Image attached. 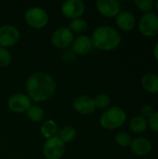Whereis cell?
<instances>
[{
    "mask_svg": "<svg viewBox=\"0 0 158 159\" xmlns=\"http://www.w3.org/2000/svg\"><path fill=\"white\" fill-rule=\"evenodd\" d=\"M74 110L80 115H90L96 110L92 98L88 95H79L73 102Z\"/></svg>",
    "mask_w": 158,
    "mask_h": 159,
    "instance_id": "7c38bea8",
    "label": "cell"
},
{
    "mask_svg": "<svg viewBox=\"0 0 158 159\" xmlns=\"http://www.w3.org/2000/svg\"><path fill=\"white\" fill-rule=\"evenodd\" d=\"M95 5L97 10L107 18L116 17L121 11L120 3L116 0H97Z\"/></svg>",
    "mask_w": 158,
    "mask_h": 159,
    "instance_id": "8fae6325",
    "label": "cell"
},
{
    "mask_svg": "<svg viewBox=\"0 0 158 159\" xmlns=\"http://www.w3.org/2000/svg\"><path fill=\"white\" fill-rule=\"evenodd\" d=\"M25 22L32 28L42 29L49 20V17L46 9L40 7H32L24 13Z\"/></svg>",
    "mask_w": 158,
    "mask_h": 159,
    "instance_id": "277c9868",
    "label": "cell"
},
{
    "mask_svg": "<svg viewBox=\"0 0 158 159\" xmlns=\"http://www.w3.org/2000/svg\"><path fill=\"white\" fill-rule=\"evenodd\" d=\"M139 29L142 34L146 37H153L158 34V15L155 12L144 13L139 22Z\"/></svg>",
    "mask_w": 158,
    "mask_h": 159,
    "instance_id": "52a82bcc",
    "label": "cell"
},
{
    "mask_svg": "<svg viewBox=\"0 0 158 159\" xmlns=\"http://www.w3.org/2000/svg\"><path fill=\"white\" fill-rule=\"evenodd\" d=\"M42 152L47 159H61L65 153V143L59 136H55L46 141Z\"/></svg>",
    "mask_w": 158,
    "mask_h": 159,
    "instance_id": "5b68a950",
    "label": "cell"
},
{
    "mask_svg": "<svg viewBox=\"0 0 158 159\" xmlns=\"http://www.w3.org/2000/svg\"><path fill=\"white\" fill-rule=\"evenodd\" d=\"M56 82L47 73H33L26 81L27 96L31 101L43 102L49 100L56 91Z\"/></svg>",
    "mask_w": 158,
    "mask_h": 159,
    "instance_id": "6da1fadb",
    "label": "cell"
},
{
    "mask_svg": "<svg viewBox=\"0 0 158 159\" xmlns=\"http://www.w3.org/2000/svg\"><path fill=\"white\" fill-rule=\"evenodd\" d=\"M26 114H27V117L33 122H41L45 116L44 110L37 105H31V107L28 109Z\"/></svg>",
    "mask_w": 158,
    "mask_h": 159,
    "instance_id": "ffe728a7",
    "label": "cell"
},
{
    "mask_svg": "<svg viewBox=\"0 0 158 159\" xmlns=\"http://www.w3.org/2000/svg\"><path fill=\"white\" fill-rule=\"evenodd\" d=\"M126 120V112L119 106H112L102 113L100 118V124L103 129L113 130L122 127Z\"/></svg>",
    "mask_w": 158,
    "mask_h": 159,
    "instance_id": "3957f363",
    "label": "cell"
},
{
    "mask_svg": "<svg viewBox=\"0 0 158 159\" xmlns=\"http://www.w3.org/2000/svg\"><path fill=\"white\" fill-rule=\"evenodd\" d=\"M148 127L155 132H158V111L155 112L151 117L147 119Z\"/></svg>",
    "mask_w": 158,
    "mask_h": 159,
    "instance_id": "484cf974",
    "label": "cell"
},
{
    "mask_svg": "<svg viewBox=\"0 0 158 159\" xmlns=\"http://www.w3.org/2000/svg\"><path fill=\"white\" fill-rule=\"evenodd\" d=\"M115 142L121 147H128L130 145L132 139H131L130 134H129L128 132L122 131L115 135Z\"/></svg>",
    "mask_w": 158,
    "mask_h": 159,
    "instance_id": "603a6c76",
    "label": "cell"
},
{
    "mask_svg": "<svg viewBox=\"0 0 158 159\" xmlns=\"http://www.w3.org/2000/svg\"><path fill=\"white\" fill-rule=\"evenodd\" d=\"M134 4L140 10L144 11L145 13L151 12L154 8V2L152 0H135Z\"/></svg>",
    "mask_w": 158,
    "mask_h": 159,
    "instance_id": "d4e9b609",
    "label": "cell"
},
{
    "mask_svg": "<svg viewBox=\"0 0 158 159\" xmlns=\"http://www.w3.org/2000/svg\"><path fill=\"white\" fill-rule=\"evenodd\" d=\"M130 148L133 154L139 157H143L148 155L152 150V143L150 140L144 137H138L132 140L130 143Z\"/></svg>",
    "mask_w": 158,
    "mask_h": 159,
    "instance_id": "9a60e30c",
    "label": "cell"
},
{
    "mask_svg": "<svg viewBox=\"0 0 158 159\" xmlns=\"http://www.w3.org/2000/svg\"><path fill=\"white\" fill-rule=\"evenodd\" d=\"M61 10L65 18L74 20L81 18L85 13L86 5L82 0H66L62 3Z\"/></svg>",
    "mask_w": 158,
    "mask_h": 159,
    "instance_id": "9c48e42d",
    "label": "cell"
},
{
    "mask_svg": "<svg viewBox=\"0 0 158 159\" xmlns=\"http://www.w3.org/2000/svg\"><path fill=\"white\" fill-rule=\"evenodd\" d=\"M156 9L158 10V0L156 1Z\"/></svg>",
    "mask_w": 158,
    "mask_h": 159,
    "instance_id": "f1b7e54d",
    "label": "cell"
},
{
    "mask_svg": "<svg viewBox=\"0 0 158 159\" xmlns=\"http://www.w3.org/2000/svg\"><path fill=\"white\" fill-rule=\"evenodd\" d=\"M11 61L12 56L9 50L5 48H0V67H7L11 63Z\"/></svg>",
    "mask_w": 158,
    "mask_h": 159,
    "instance_id": "cb8c5ba5",
    "label": "cell"
},
{
    "mask_svg": "<svg viewBox=\"0 0 158 159\" xmlns=\"http://www.w3.org/2000/svg\"><path fill=\"white\" fill-rule=\"evenodd\" d=\"M142 88L150 93H158V75L155 73H146L142 77Z\"/></svg>",
    "mask_w": 158,
    "mask_h": 159,
    "instance_id": "2e32d148",
    "label": "cell"
},
{
    "mask_svg": "<svg viewBox=\"0 0 158 159\" xmlns=\"http://www.w3.org/2000/svg\"><path fill=\"white\" fill-rule=\"evenodd\" d=\"M76 136H77V131L72 126L63 127L59 133V138L64 143H70L74 142L75 140Z\"/></svg>",
    "mask_w": 158,
    "mask_h": 159,
    "instance_id": "d6986e66",
    "label": "cell"
},
{
    "mask_svg": "<svg viewBox=\"0 0 158 159\" xmlns=\"http://www.w3.org/2000/svg\"><path fill=\"white\" fill-rule=\"evenodd\" d=\"M153 53H154V57L155 59L158 61V42H156V44L155 45L154 47V50H153Z\"/></svg>",
    "mask_w": 158,
    "mask_h": 159,
    "instance_id": "83f0119b",
    "label": "cell"
},
{
    "mask_svg": "<svg viewBox=\"0 0 158 159\" xmlns=\"http://www.w3.org/2000/svg\"><path fill=\"white\" fill-rule=\"evenodd\" d=\"M93 101L96 109H106L111 104V99L107 94H99L93 99Z\"/></svg>",
    "mask_w": 158,
    "mask_h": 159,
    "instance_id": "7402d4cb",
    "label": "cell"
},
{
    "mask_svg": "<svg viewBox=\"0 0 158 159\" xmlns=\"http://www.w3.org/2000/svg\"><path fill=\"white\" fill-rule=\"evenodd\" d=\"M90 39L94 48L103 51H110L117 48L122 41L119 32L109 25L97 27L93 31Z\"/></svg>",
    "mask_w": 158,
    "mask_h": 159,
    "instance_id": "7a4b0ae2",
    "label": "cell"
},
{
    "mask_svg": "<svg viewBox=\"0 0 158 159\" xmlns=\"http://www.w3.org/2000/svg\"><path fill=\"white\" fill-rule=\"evenodd\" d=\"M72 50L77 55H86L92 48V42L88 35L82 34L75 37L72 43Z\"/></svg>",
    "mask_w": 158,
    "mask_h": 159,
    "instance_id": "5bb4252c",
    "label": "cell"
},
{
    "mask_svg": "<svg viewBox=\"0 0 158 159\" xmlns=\"http://www.w3.org/2000/svg\"><path fill=\"white\" fill-rule=\"evenodd\" d=\"M155 113V110H154V107L150 104H145L142 107L141 109V115L142 117L148 119L149 117L152 116V115Z\"/></svg>",
    "mask_w": 158,
    "mask_h": 159,
    "instance_id": "4316f807",
    "label": "cell"
},
{
    "mask_svg": "<svg viewBox=\"0 0 158 159\" xmlns=\"http://www.w3.org/2000/svg\"><path fill=\"white\" fill-rule=\"evenodd\" d=\"M57 132H58V125L53 119L46 120L40 128L41 135L47 140L57 136Z\"/></svg>",
    "mask_w": 158,
    "mask_h": 159,
    "instance_id": "e0dca14e",
    "label": "cell"
},
{
    "mask_svg": "<svg viewBox=\"0 0 158 159\" xmlns=\"http://www.w3.org/2000/svg\"><path fill=\"white\" fill-rule=\"evenodd\" d=\"M20 38L19 29L11 24L0 26V48H10L15 46Z\"/></svg>",
    "mask_w": 158,
    "mask_h": 159,
    "instance_id": "ba28073f",
    "label": "cell"
},
{
    "mask_svg": "<svg viewBox=\"0 0 158 159\" xmlns=\"http://www.w3.org/2000/svg\"><path fill=\"white\" fill-rule=\"evenodd\" d=\"M148 127L147 119L142 117V116H134L129 123V129L134 133H142L146 130Z\"/></svg>",
    "mask_w": 158,
    "mask_h": 159,
    "instance_id": "ac0fdd59",
    "label": "cell"
},
{
    "mask_svg": "<svg viewBox=\"0 0 158 159\" xmlns=\"http://www.w3.org/2000/svg\"><path fill=\"white\" fill-rule=\"evenodd\" d=\"M74 39V33L69 29V27H59L51 34L50 41L51 44L60 49H65L69 48Z\"/></svg>",
    "mask_w": 158,
    "mask_h": 159,
    "instance_id": "8992f818",
    "label": "cell"
},
{
    "mask_svg": "<svg viewBox=\"0 0 158 159\" xmlns=\"http://www.w3.org/2000/svg\"><path fill=\"white\" fill-rule=\"evenodd\" d=\"M88 28V22L85 19L81 18H77L74 20H72L70 24H69V29L74 34H81L83 32H85Z\"/></svg>",
    "mask_w": 158,
    "mask_h": 159,
    "instance_id": "44dd1931",
    "label": "cell"
},
{
    "mask_svg": "<svg viewBox=\"0 0 158 159\" xmlns=\"http://www.w3.org/2000/svg\"><path fill=\"white\" fill-rule=\"evenodd\" d=\"M7 106L9 110L14 113H26L28 109L31 107V100L26 94L16 93L9 97L7 101Z\"/></svg>",
    "mask_w": 158,
    "mask_h": 159,
    "instance_id": "30bf717a",
    "label": "cell"
},
{
    "mask_svg": "<svg viewBox=\"0 0 158 159\" xmlns=\"http://www.w3.org/2000/svg\"><path fill=\"white\" fill-rule=\"evenodd\" d=\"M115 23L120 30L124 32H129L135 26V16L132 12L128 10L120 11L118 15L115 17Z\"/></svg>",
    "mask_w": 158,
    "mask_h": 159,
    "instance_id": "4fadbf2b",
    "label": "cell"
}]
</instances>
